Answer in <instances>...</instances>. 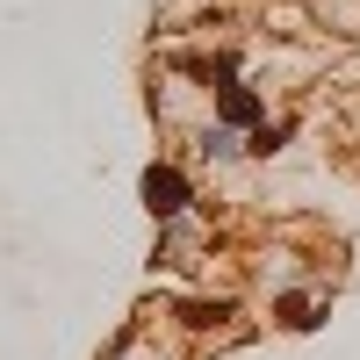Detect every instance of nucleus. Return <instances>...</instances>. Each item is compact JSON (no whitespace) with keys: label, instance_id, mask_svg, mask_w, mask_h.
I'll return each instance as SVG.
<instances>
[{"label":"nucleus","instance_id":"f257e3e1","mask_svg":"<svg viewBox=\"0 0 360 360\" xmlns=\"http://www.w3.org/2000/svg\"><path fill=\"white\" fill-rule=\"evenodd\" d=\"M144 202H152V217H180V209H188V180L173 166H152L144 173Z\"/></svg>","mask_w":360,"mask_h":360},{"label":"nucleus","instance_id":"f03ea898","mask_svg":"<svg viewBox=\"0 0 360 360\" xmlns=\"http://www.w3.org/2000/svg\"><path fill=\"white\" fill-rule=\"evenodd\" d=\"M281 324H295V332H303V324H317V317H310L303 295H281Z\"/></svg>","mask_w":360,"mask_h":360}]
</instances>
